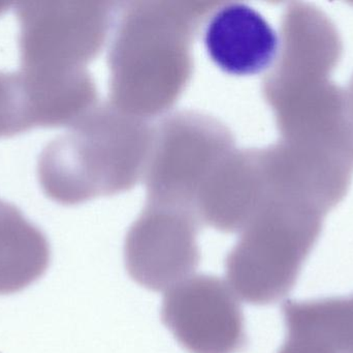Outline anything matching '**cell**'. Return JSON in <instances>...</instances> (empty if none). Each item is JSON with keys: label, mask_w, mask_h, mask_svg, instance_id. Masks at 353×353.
Listing matches in <instances>:
<instances>
[{"label": "cell", "mask_w": 353, "mask_h": 353, "mask_svg": "<svg viewBox=\"0 0 353 353\" xmlns=\"http://www.w3.org/2000/svg\"><path fill=\"white\" fill-rule=\"evenodd\" d=\"M321 233L315 216L263 221L249 231L225 259V274L236 296L267 306L285 298Z\"/></svg>", "instance_id": "cell-1"}, {"label": "cell", "mask_w": 353, "mask_h": 353, "mask_svg": "<svg viewBox=\"0 0 353 353\" xmlns=\"http://www.w3.org/2000/svg\"><path fill=\"white\" fill-rule=\"evenodd\" d=\"M161 321L190 353H236L248 343L236 294L215 276H192L172 287L163 298Z\"/></svg>", "instance_id": "cell-2"}, {"label": "cell", "mask_w": 353, "mask_h": 353, "mask_svg": "<svg viewBox=\"0 0 353 353\" xmlns=\"http://www.w3.org/2000/svg\"><path fill=\"white\" fill-rule=\"evenodd\" d=\"M124 260L134 281L152 292H165L194 273L201 256L191 228L149 220L130 231Z\"/></svg>", "instance_id": "cell-3"}, {"label": "cell", "mask_w": 353, "mask_h": 353, "mask_svg": "<svg viewBox=\"0 0 353 353\" xmlns=\"http://www.w3.org/2000/svg\"><path fill=\"white\" fill-rule=\"evenodd\" d=\"M203 43L224 72L255 75L273 64L279 52L278 33L255 8L230 3L216 10L205 25Z\"/></svg>", "instance_id": "cell-4"}, {"label": "cell", "mask_w": 353, "mask_h": 353, "mask_svg": "<svg viewBox=\"0 0 353 353\" xmlns=\"http://www.w3.org/2000/svg\"><path fill=\"white\" fill-rule=\"evenodd\" d=\"M50 259L43 231L16 207L0 200V296L22 292L37 282Z\"/></svg>", "instance_id": "cell-5"}, {"label": "cell", "mask_w": 353, "mask_h": 353, "mask_svg": "<svg viewBox=\"0 0 353 353\" xmlns=\"http://www.w3.org/2000/svg\"><path fill=\"white\" fill-rule=\"evenodd\" d=\"M285 327L316 353H353V294L319 300H285Z\"/></svg>", "instance_id": "cell-6"}, {"label": "cell", "mask_w": 353, "mask_h": 353, "mask_svg": "<svg viewBox=\"0 0 353 353\" xmlns=\"http://www.w3.org/2000/svg\"><path fill=\"white\" fill-rule=\"evenodd\" d=\"M21 132L22 111L16 74L0 72V137Z\"/></svg>", "instance_id": "cell-7"}]
</instances>
